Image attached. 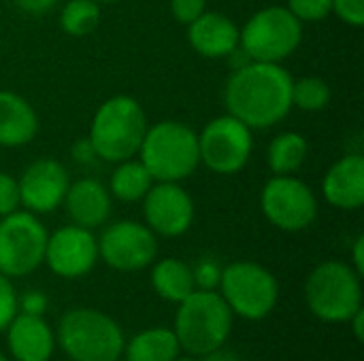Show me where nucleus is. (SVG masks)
<instances>
[{
    "label": "nucleus",
    "instance_id": "nucleus-1",
    "mask_svg": "<svg viewBox=\"0 0 364 361\" xmlns=\"http://www.w3.org/2000/svg\"><path fill=\"white\" fill-rule=\"evenodd\" d=\"M292 83L294 77L282 64L247 60L226 81V113L252 130L273 128L292 111Z\"/></svg>",
    "mask_w": 364,
    "mask_h": 361
},
{
    "label": "nucleus",
    "instance_id": "nucleus-2",
    "mask_svg": "<svg viewBox=\"0 0 364 361\" xmlns=\"http://www.w3.org/2000/svg\"><path fill=\"white\" fill-rule=\"evenodd\" d=\"M147 128L149 121L141 102L132 96L119 94L107 98L96 109L87 140L92 143L98 160L117 164L136 157Z\"/></svg>",
    "mask_w": 364,
    "mask_h": 361
},
{
    "label": "nucleus",
    "instance_id": "nucleus-3",
    "mask_svg": "<svg viewBox=\"0 0 364 361\" xmlns=\"http://www.w3.org/2000/svg\"><path fill=\"white\" fill-rule=\"evenodd\" d=\"M136 157L154 181L181 183L200 166L198 132L183 121L162 119L147 128Z\"/></svg>",
    "mask_w": 364,
    "mask_h": 361
},
{
    "label": "nucleus",
    "instance_id": "nucleus-4",
    "mask_svg": "<svg viewBox=\"0 0 364 361\" xmlns=\"http://www.w3.org/2000/svg\"><path fill=\"white\" fill-rule=\"evenodd\" d=\"M232 319V311L218 291L194 289L177 304L173 332L181 351L192 357H203L226 345Z\"/></svg>",
    "mask_w": 364,
    "mask_h": 361
},
{
    "label": "nucleus",
    "instance_id": "nucleus-5",
    "mask_svg": "<svg viewBox=\"0 0 364 361\" xmlns=\"http://www.w3.org/2000/svg\"><path fill=\"white\" fill-rule=\"evenodd\" d=\"M55 343L70 361H117L124 355V332L102 311L79 306L62 315Z\"/></svg>",
    "mask_w": 364,
    "mask_h": 361
},
{
    "label": "nucleus",
    "instance_id": "nucleus-6",
    "mask_svg": "<svg viewBox=\"0 0 364 361\" xmlns=\"http://www.w3.org/2000/svg\"><path fill=\"white\" fill-rule=\"evenodd\" d=\"M305 302L320 321L348 323L363 309V277L348 262H322L305 281Z\"/></svg>",
    "mask_w": 364,
    "mask_h": 361
},
{
    "label": "nucleus",
    "instance_id": "nucleus-7",
    "mask_svg": "<svg viewBox=\"0 0 364 361\" xmlns=\"http://www.w3.org/2000/svg\"><path fill=\"white\" fill-rule=\"evenodd\" d=\"M303 43V23L279 4L256 11L239 28V49L252 62L282 64Z\"/></svg>",
    "mask_w": 364,
    "mask_h": 361
},
{
    "label": "nucleus",
    "instance_id": "nucleus-8",
    "mask_svg": "<svg viewBox=\"0 0 364 361\" xmlns=\"http://www.w3.org/2000/svg\"><path fill=\"white\" fill-rule=\"evenodd\" d=\"M218 289L232 315L247 321H262L279 302L275 274L258 262H232L224 266Z\"/></svg>",
    "mask_w": 364,
    "mask_h": 361
},
{
    "label": "nucleus",
    "instance_id": "nucleus-9",
    "mask_svg": "<svg viewBox=\"0 0 364 361\" xmlns=\"http://www.w3.org/2000/svg\"><path fill=\"white\" fill-rule=\"evenodd\" d=\"M47 236L38 215L26 209L0 217V272L9 279H21L41 268Z\"/></svg>",
    "mask_w": 364,
    "mask_h": 361
},
{
    "label": "nucleus",
    "instance_id": "nucleus-10",
    "mask_svg": "<svg viewBox=\"0 0 364 361\" xmlns=\"http://www.w3.org/2000/svg\"><path fill=\"white\" fill-rule=\"evenodd\" d=\"M254 151V130L243 121L224 113L205 123L198 132L200 164L211 172L230 177L241 172Z\"/></svg>",
    "mask_w": 364,
    "mask_h": 361
},
{
    "label": "nucleus",
    "instance_id": "nucleus-11",
    "mask_svg": "<svg viewBox=\"0 0 364 361\" xmlns=\"http://www.w3.org/2000/svg\"><path fill=\"white\" fill-rule=\"evenodd\" d=\"M260 209L282 232H303L318 219V198L296 174H273L260 191Z\"/></svg>",
    "mask_w": 364,
    "mask_h": 361
},
{
    "label": "nucleus",
    "instance_id": "nucleus-12",
    "mask_svg": "<svg viewBox=\"0 0 364 361\" xmlns=\"http://www.w3.org/2000/svg\"><path fill=\"white\" fill-rule=\"evenodd\" d=\"M98 240V260L117 272H139L158 257V236L141 221L119 219L109 223Z\"/></svg>",
    "mask_w": 364,
    "mask_h": 361
},
{
    "label": "nucleus",
    "instance_id": "nucleus-13",
    "mask_svg": "<svg viewBox=\"0 0 364 361\" xmlns=\"http://www.w3.org/2000/svg\"><path fill=\"white\" fill-rule=\"evenodd\" d=\"M141 202L145 226L160 238L183 236L194 223V200L181 183L156 181Z\"/></svg>",
    "mask_w": 364,
    "mask_h": 361
},
{
    "label": "nucleus",
    "instance_id": "nucleus-14",
    "mask_svg": "<svg viewBox=\"0 0 364 361\" xmlns=\"http://www.w3.org/2000/svg\"><path fill=\"white\" fill-rule=\"evenodd\" d=\"M98 262V240L92 230L68 223L47 236L45 262L60 279H81Z\"/></svg>",
    "mask_w": 364,
    "mask_h": 361
},
{
    "label": "nucleus",
    "instance_id": "nucleus-15",
    "mask_svg": "<svg viewBox=\"0 0 364 361\" xmlns=\"http://www.w3.org/2000/svg\"><path fill=\"white\" fill-rule=\"evenodd\" d=\"M17 183L21 209L34 215H49L62 206L70 185V174L62 162L53 157H38L26 166Z\"/></svg>",
    "mask_w": 364,
    "mask_h": 361
},
{
    "label": "nucleus",
    "instance_id": "nucleus-16",
    "mask_svg": "<svg viewBox=\"0 0 364 361\" xmlns=\"http://www.w3.org/2000/svg\"><path fill=\"white\" fill-rule=\"evenodd\" d=\"M62 206L70 223L96 230L109 221L113 213V196L109 194V187L102 181L94 177H83L70 181Z\"/></svg>",
    "mask_w": 364,
    "mask_h": 361
},
{
    "label": "nucleus",
    "instance_id": "nucleus-17",
    "mask_svg": "<svg viewBox=\"0 0 364 361\" xmlns=\"http://www.w3.org/2000/svg\"><path fill=\"white\" fill-rule=\"evenodd\" d=\"M186 28L190 47L207 60L232 57L239 49V26L220 11H205Z\"/></svg>",
    "mask_w": 364,
    "mask_h": 361
},
{
    "label": "nucleus",
    "instance_id": "nucleus-18",
    "mask_svg": "<svg viewBox=\"0 0 364 361\" xmlns=\"http://www.w3.org/2000/svg\"><path fill=\"white\" fill-rule=\"evenodd\" d=\"M324 200L339 211H358L364 204V157L346 153L322 177Z\"/></svg>",
    "mask_w": 364,
    "mask_h": 361
},
{
    "label": "nucleus",
    "instance_id": "nucleus-19",
    "mask_svg": "<svg viewBox=\"0 0 364 361\" xmlns=\"http://www.w3.org/2000/svg\"><path fill=\"white\" fill-rule=\"evenodd\" d=\"M6 345L15 361H49L55 351V334L43 317L17 311L6 326Z\"/></svg>",
    "mask_w": 364,
    "mask_h": 361
},
{
    "label": "nucleus",
    "instance_id": "nucleus-20",
    "mask_svg": "<svg viewBox=\"0 0 364 361\" xmlns=\"http://www.w3.org/2000/svg\"><path fill=\"white\" fill-rule=\"evenodd\" d=\"M38 115L28 98L17 91L0 89V147L19 149L38 134Z\"/></svg>",
    "mask_w": 364,
    "mask_h": 361
},
{
    "label": "nucleus",
    "instance_id": "nucleus-21",
    "mask_svg": "<svg viewBox=\"0 0 364 361\" xmlns=\"http://www.w3.org/2000/svg\"><path fill=\"white\" fill-rule=\"evenodd\" d=\"M151 287L154 291L173 304H179L181 300H186L194 289V274H192V266L183 260L177 257H164V260H156L151 264Z\"/></svg>",
    "mask_w": 364,
    "mask_h": 361
},
{
    "label": "nucleus",
    "instance_id": "nucleus-22",
    "mask_svg": "<svg viewBox=\"0 0 364 361\" xmlns=\"http://www.w3.org/2000/svg\"><path fill=\"white\" fill-rule=\"evenodd\" d=\"M126 361H173L179 357L181 347L168 328H147L124 345Z\"/></svg>",
    "mask_w": 364,
    "mask_h": 361
},
{
    "label": "nucleus",
    "instance_id": "nucleus-23",
    "mask_svg": "<svg viewBox=\"0 0 364 361\" xmlns=\"http://www.w3.org/2000/svg\"><path fill=\"white\" fill-rule=\"evenodd\" d=\"M154 177L139 157L117 162L109 177V194L119 202H141L154 185Z\"/></svg>",
    "mask_w": 364,
    "mask_h": 361
},
{
    "label": "nucleus",
    "instance_id": "nucleus-24",
    "mask_svg": "<svg viewBox=\"0 0 364 361\" xmlns=\"http://www.w3.org/2000/svg\"><path fill=\"white\" fill-rule=\"evenodd\" d=\"M309 155V143L301 132H279L267 147L271 174H296Z\"/></svg>",
    "mask_w": 364,
    "mask_h": 361
},
{
    "label": "nucleus",
    "instance_id": "nucleus-25",
    "mask_svg": "<svg viewBox=\"0 0 364 361\" xmlns=\"http://www.w3.org/2000/svg\"><path fill=\"white\" fill-rule=\"evenodd\" d=\"M100 4L96 0H66L60 11V28L64 34L83 38L100 23Z\"/></svg>",
    "mask_w": 364,
    "mask_h": 361
},
{
    "label": "nucleus",
    "instance_id": "nucleus-26",
    "mask_svg": "<svg viewBox=\"0 0 364 361\" xmlns=\"http://www.w3.org/2000/svg\"><path fill=\"white\" fill-rule=\"evenodd\" d=\"M331 96V85L320 77H301L292 83V109L318 113L328 106Z\"/></svg>",
    "mask_w": 364,
    "mask_h": 361
},
{
    "label": "nucleus",
    "instance_id": "nucleus-27",
    "mask_svg": "<svg viewBox=\"0 0 364 361\" xmlns=\"http://www.w3.org/2000/svg\"><path fill=\"white\" fill-rule=\"evenodd\" d=\"M286 9L305 26L320 23L333 15V0H286Z\"/></svg>",
    "mask_w": 364,
    "mask_h": 361
},
{
    "label": "nucleus",
    "instance_id": "nucleus-28",
    "mask_svg": "<svg viewBox=\"0 0 364 361\" xmlns=\"http://www.w3.org/2000/svg\"><path fill=\"white\" fill-rule=\"evenodd\" d=\"M222 268L224 266L215 257H200L192 266V274H194L196 289L218 291V285H220V279H222Z\"/></svg>",
    "mask_w": 364,
    "mask_h": 361
},
{
    "label": "nucleus",
    "instance_id": "nucleus-29",
    "mask_svg": "<svg viewBox=\"0 0 364 361\" xmlns=\"http://www.w3.org/2000/svg\"><path fill=\"white\" fill-rule=\"evenodd\" d=\"M21 209L19 183L13 174L0 172V217L11 215Z\"/></svg>",
    "mask_w": 364,
    "mask_h": 361
},
{
    "label": "nucleus",
    "instance_id": "nucleus-30",
    "mask_svg": "<svg viewBox=\"0 0 364 361\" xmlns=\"http://www.w3.org/2000/svg\"><path fill=\"white\" fill-rule=\"evenodd\" d=\"M17 315V291L9 277L0 272V332L6 330V326Z\"/></svg>",
    "mask_w": 364,
    "mask_h": 361
},
{
    "label": "nucleus",
    "instance_id": "nucleus-31",
    "mask_svg": "<svg viewBox=\"0 0 364 361\" xmlns=\"http://www.w3.org/2000/svg\"><path fill=\"white\" fill-rule=\"evenodd\" d=\"M171 15L177 23L188 26L207 11V0H168Z\"/></svg>",
    "mask_w": 364,
    "mask_h": 361
},
{
    "label": "nucleus",
    "instance_id": "nucleus-32",
    "mask_svg": "<svg viewBox=\"0 0 364 361\" xmlns=\"http://www.w3.org/2000/svg\"><path fill=\"white\" fill-rule=\"evenodd\" d=\"M333 15L352 28H363L364 0H333Z\"/></svg>",
    "mask_w": 364,
    "mask_h": 361
},
{
    "label": "nucleus",
    "instance_id": "nucleus-33",
    "mask_svg": "<svg viewBox=\"0 0 364 361\" xmlns=\"http://www.w3.org/2000/svg\"><path fill=\"white\" fill-rule=\"evenodd\" d=\"M47 306H49V300L38 289H30L23 296H17V311L19 313L34 315V317H43L47 313Z\"/></svg>",
    "mask_w": 364,
    "mask_h": 361
},
{
    "label": "nucleus",
    "instance_id": "nucleus-34",
    "mask_svg": "<svg viewBox=\"0 0 364 361\" xmlns=\"http://www.w3.org/2000/svg\"><path fill=\"white\" fill-rule=\"evenodd\" d=\"M73 160L83 164V166H90V164H94L98 160V155H96V151H94V147H92V143L87 138H81L79 143L73 145Z\"/></svg>",
    "mask_w": 364,
    "mask_h": 361
},
{
    "label": "nucleus",
    "instance_id": "nucleus-35",
    "mask_svg": "<svg viewBox=\"0 0 364 361\" xmlns=\"http://www.w3.org/2000/svg\"><path fill=\"white\" fill-rule=\"evenodd\" d=\"M58 0H13V4L28 15H43L55 6Z\"/></svg>",
    "mask_w": 364,
    "mask_h": 361
},
{
    "label": "nucleus",
    "instance_id": "nucleus-36",
    "mask_svg": "<svg viewBox=\"0 0 364 361\" xmlns=\"http://www.w3.org/2000/svg\"><path fill=\"white\" fill-rule=\"evenodd\" d=\"M350 266L363 277L364 274V236L360 234L356 240H354V245H352V262H350Z\"/></svg>",
    "mask_w": 364,
    "mask_h": 361
},
{
    "label": "nucleus",
    "instance_id": "nucleus-37",
    "mask_svg": "<svg viewBox=\"0 0 364 361\" xmlns=\"http://www.w3.org/2000/svg\"><path fill=\"white\" fill-rule=\"evenodd\" d=\"M348 323L352 326V334H354V338H356L358 343H364V306L350 317V321H348Z\"/></svg>",
    "mask_w": 364,
    "mask_h": 361
},
{
    "label": "nucleus",
    "instance_id": "nucleus-38",
    "mask_svg": "<svg viewBox=\"0 0 364 361\" xmlns=\"http://www.w3.org/2000/svg\"><path fill=\"white\" fill-rule=\"evenodd\" d=\"M200 361H241V357H239L237 353H232V351H228V349L220 347V349H215V351H211V353L203 355V360Z\"/></svg>",
    "mask_w": 364,
    "mask_h": 361
},
{
    "label": "nucleus",
    "instance_id": "nucleus-39",
    "mask_svg": "<svg viewBox=\"0 0 364 361\" xmlns=\"http://www.w3.org/2000/svg\"><path fill=\"white\" fill-rule=\"evenodd\" d=\"M173 361H200V360H196V357H192V355H188V357H175Z\"/></svg>",
    "mask_w": 364,
    "mask_h": 361
},
{
    "label": "nucleus",
    "instance_id": "nucleus-40",
    "mask_svg": "<svg viewBox=\"0 0 364 361\" xmlns=\"http://www.w3.org/2000/svg\"><path fill=\"white\" fill-rule=\"evenodd\" d=\"M98 4H115L117 0H96Z\"/></svg>",
    "mask_w": 364,
    "mask_h": 361
},
{
    "label": "nucleus",
    "instance_id": "nucleus-41",
    "mask_svg": "<svg viewBox=\"0 0 364 361\" xmlns=\"http://www.w3.org/2000/svg\"><path fill=\"white\" fill-rule=\"evenodd\" d=\"M0 361H9V360H6V357H4V355L0 353Z\"/></svg>",
    "mask_w": 364,
    "mask_h": 361
}]
</instances>
